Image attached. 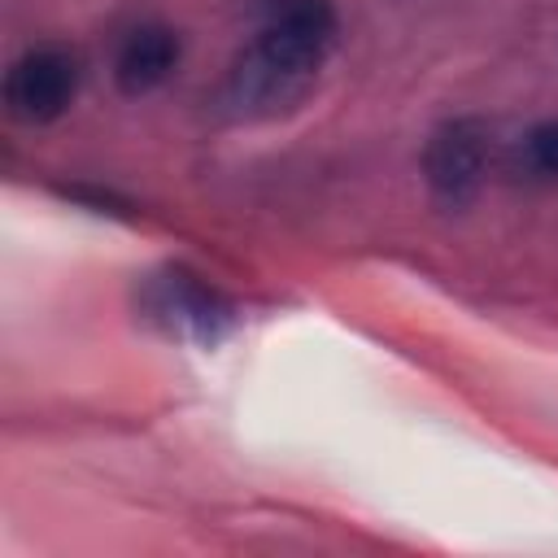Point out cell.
I'll list each match as a JSON object with an SVG mask.
<instances>
[{"label":"cell","instance_id":"1","mask_svg":"<svg viewBox=\"0 0 558 558\" xmlns=\"http://www.w3.org/2000/svg\"><path fill=\"white\" fill-rule=\"evenodd\" d=\"M331 0H270L253 44L227 74V105H235V113H275L296 105L331 57Z\"/></svg>","mask_w":558,"mask_h":558},{"label":"cell","instance_id":"2","mask_svg":"<svg viewBox=\"0 0 558 558\" xmlns=\"http://www.w3.org/2000/svg\"><path fill=\"white\" fill-rule=\"evenodd\" d=\"M78 92V57L61 44L26 48L4 74V105L17 122H57Z\"/></svg>","mask_w":558,"mask_h":558},{"label":"cell","instance_id":"3","mask_svg":"<svg viewBox=\"0 0 558 558\" xmlns=\"http://www.w3.org/2000/svg\"><path fill=\"white\" fill-rule=\"evenodd\" d=\"M144 310L153 323L166 327V336L192 340V344H218L231 327V305L192 270H166L148 283Z\"/></svg>","mask_w":558,"mask_h":558},{"label":"cell","instance_id":"4","mask_svg":"<svg viewBox=\"0 0 558 558\" xmlns=\"http://www.w3.org/2000/svg\"><path fill=\"white\" fill-rule=\"evenodd\" d=\"M488 170V131L475 118H453L445 126L432 131L427 148H423V174L427 187L449 201V205H466Z\"/></svg>","mask_w":558,"mask_h":558},{"label":"cell","instance_id":"5","mask_svg":"<svg viewBox=\"0 0 558 558\" xmlns=\"http://www.w3.org/2000/svg\"><path fill=\"white\" fill-rule=\"evenodd\" d=\"M179 57H183L179 35L161 22H144V26L122 35V44L113 52V83L126 96H144V92L161 87L174 74Z\"/></svg>","mask_w":558,"mask_h":558},{"label":"cell","instance_id":"6","mask_svg":"<svg viewBox=\"0 0 558 558\" xmlns=\"http://www.w3.org/2000/svg\"><path fill=\"white\" fill-rule=\"evenodd\" d=\"M519 157H523L527 174H536V179H558V118H541V122L519 140Z\"/></svg>","mask_w":558,"mask_h":558}]
</instances>
